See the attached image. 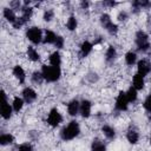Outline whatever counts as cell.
Masks as SVG:
<instances>
[{
	"label": "cell",
	"mask_w": 151,
	"mask_h": 151,
	"mask_svg": "<svg viewBox=\"0 0 151 151\" xmlns=\"http://www.w3.org/2000/svg\"><path fill=\"white\" fill-rule=\"evenodd\" d=\"M80 132V129H79V124L76 122V120H72L68 123L67 126H65L63 130H61V138L64 140H71L73 138H76Z\"/></svg>",
	"instance_id": "obj_1"
},
{
	"label": "cell",
	"mask_w": 151,
	"mask_h": 151,
	"mask_svg": "<svg viewBox=\"0 0 151 151\" xmlns=\"http://www.w3.org/2000/svg\"><path fill=\"white\" fill-rule=\"evenodd\" d=\"M41 74L44 77V79L47 80V81H57L61 76V71H60V67L42 65Z\"/></svg>",
	"instance_id": "obj_2"
},
{
	"label": "cell",
	"mask_w": 151,
	"mask_h": 151,
	"mask_svg": "<svg viewBox=\"0 0 151 151\" xmlns=\"http://www.w3.org/2000/svg\"><path fill=\"white\" fill-rule=\"evenodd\" d=\"M136 45H137L138 50L143 51V52L149 48V46H150L149 38H147V35L143 31H138L137 32V34H136Z\"/></svg>",
	"instance_id": "obj_3"
},
{
	"label": "cell",
	"mask_w": 151,
	"mask_h": 151,
	"mask_svg": "<svg viewBox=\"0 0 151 151\" xmlns=\"http://www.w3.org/2000/svg\"><path fill=\"white\" fill-rule=\"evenodd\" d=\"M100 22H101V25L104 26V28L107 29L109 33H111V34H116V33H117L118 27H117L116 24L112 22V20H111V18H110L109 14H101V17H100Z\"/></svg>",
	"instance_id": "obj_4"
},
{
	"label": "cell",
	"mask_w": 151,
	"mask_h": 151,
	"mask_svg": "<svg viewBox=\"0 0 151 151\" xmlns=\"http://www.w3.org/2000/svg\"><path fill=\"white\" fill-rule=\"evenodd\" d=\"M26 35H27V38H28L33 44H39V42L41 41V38H42V35H41V29H40L39 27H35V26L28 28L27 32H26Z\"/></svg>",
	"instance_id": "obj_5"
},
{
	"label": "cell",
	"mask_w": 151,
	"mask_h": 151,
	"mask_svg": "<svg viewBox=\"0 0 151 151\" xmlns=\"http://www.w3.org/2000/svg\"><path fill=\"white\" fill-rule=\"evenodd\" d=\"M63 120V117L61 114L59 113V111L57 109H52L48 113V117H47V123L52 126V127H55L58 126Z\"/></svg>",
	"instance_id": "obj_6"
},
{
	"label": "cell",
	"mask_w": 151,
	"mask_h": 151,
	"mask_svg": "<svg viewBox=\"0 0 151 151\" xmlns=\"http://www.w3.org/2000/svg\"><path fill=\"white\" fill-rule=\"evenodd\" d=\"M127 104H129V100L126 98V93L123 91L119 92V94L116 99V109L119 111H125L127 109Z\"/></svg>",
	"instance_id": "obj_7"
},
{
	"label": "cell",
	"mask_w": 151,
	"mask_h": 151,
	"mask_svg": "<svg viewBox=\"0 0 151 151\" xmlns=\"http://www.w3.org/2000/svg\"><path fill=\"white\" fill-rule=\"evenodd\" d=\"M137 68H138V74H140L142 77H144V76H146L151 71V64L147 60L142 59V60L138 61Z\"/></svg>",
	"instance_id": "obj_8"
},
{
	"label": "cell",
	"mask_w": 151,
	"mask_h": 151,
	"mask_svg": "<svg viewBox=\"0 0 151 151\" xmlns=\"http://www.w3.org/2000/svg\"><path fill=\"white\" fill-rule=\"evenodd\" d=\"M22 97H24V99H25L26 103H32V101L35 100L37 93H35V91H34L33 88L26 87V88H24V91H22Z\"/></svg>",
	"instance_id": "obj_9"
},
{
	"label": "cell",
	"mask_w": 151,
	"mask_h": 151,
	"mask_svg": "<svg viewBox=\"0 0 151 151\" xmlns=\"http://www.w3.org/2000/svg\"><path fill=\"white\" fill-rule=\"evenodd\" d=\"M80 113L84 118H87L90 117V113H91V103L88 100H83L81 104H80Z\"/></svg>",
	"instance_id": "obj_10"
},
{
	"label": "cell",
	"mask_w": 151,
	"mask_h": 151,
	"mask_svg": "<svg viewBox=\"0 0 151 151\" xmlns=\"http://www.w3.org/2000/svg\"><path fill=\"white\" fill-rule=\"evenodd\" d=\"M1 116L5 119H9L12 116V109L9 106V104H7V100H2L1 104Z\"/></svg>",
	"instance_id": "obj_11"
},
{
	"label": "cell",
	"mask_w": 151,
	"mask_h": 151,
	"mask_svg": "<svg viewBox=\"0 0 151 151\" xmlns=\"http://www.w3.org/2000/svg\"><path fill=\"white\" fill-rule=\"evenodd\" d=\"M13 74L15 76V78H17L20 83H24V81H25V71H24V68H22L20 65L14 66V68H13Z\"/></svg>",
	"instance_id": "obj_12"
},
{
	"label": "cell",
	"mask_w": 151,
	"mask_h": 151,
	"mask_svg": "<svg viewBox=\"0 0 151 151\" xmlns=\"http://www.w3.org/2000/svg\"><path fill=\"white\" fill-rule=\"evenodd\" d=\"M79 110H80V104L78 103V100H72L67 105V111L71 116H76Z\"/></svg>",
	"instance_id": "obj_13"
},
{
	"label": "cell",
	"mask_w": 151,
	"mask_h": 151,
	"mask_svg": "<svg viewBox=\"0 0 151 151\" xmlns=\"http://www.w3.org/2000/svg\"><path fill=\"white\" fill-rule=\"evenodd\" d=\"M132 83H133V87L136 90H142L144 87V77H142L140 74L137 73V74L133 76Z\"/></svg>",
	"instance_id": "obj_14"
},
{
	"label": "cell",
	"mask_w": 151,
	"mask_h": 151,
	"mask_svg": "<svg viewBox=\"0 0 151 151\" xmlns=\"http://www.w3.org/2000/svg\"><path fill=\"white\" fill-rule=\"evenodd\" d=\"M92 44L88 42V41H84L81 45H80V55L81 57H86L87 54H90V52L92 51Z\"/></svg>",
	"instance_id": "obj_15"
},
{
	"label": "cell",
	"mask_w": 151,
	"mask_h": 151,
	"mask_svg": "<svg viewBox=\"0 0 151 151\" xmlns=\"http://www.w3.org/2000/svg\"><path fill=\"white\" fill-rule=\"evenodd\" d=\"M50 63H51V65L52 66H55V67H59L60 66V64H61V58H60V54H59V52H53L51 55H50Z\"/></svg>",
	"instance_id": "obj_16"
},
{
	"label": "cell",
	"mask_w": 151,
	"mask_h": 151,
	"mask_svg": "<svg viewBox=\"0 0 151 151\" xmlns=\"http://www.w3.org/2000/svg\"><path fill=\"white\" fill-rule=\"evenodd\" d=\"M4 17H5L9 22H12V24H14L15 20H17L15 13H14V11H13L12 8H5V9H4Z\"/></svg>",
	"instance_id": "obj_17"
},
{
	"label": "cell",
	"mask_w": 151,
	"mask_h": 151,
	"mask_svg": "<svg viewBox=\"0 0 151 151\" xmlns=\"http://www.w3.org/2000/svg\"><path fill=\"white\" fill-rule=\"evenodd\" d=\"M126 138L131 144H136L138 142V139H139V134H138V132L136 130H129V132L126 134Z\"/></svg>",
	"instance_id": "obj_18"
},
{
	"label": "cell",
	"mask_w": 151,
	"mask_h": 151,
	"mask_svg": "<svg viewBox=\"0 0 151 151\" xmlns=\"http://www.w3.org/2000/svg\"><path fill=\"white\" fill-rule=\"evenodd\" d=\"M55 40H57L55 33L52 32V31H46L45 38H44V42H45V44H54Z\"/></svg>",
	"instance_id": "obj_19"
},
{
	"label": "cell",
	"mask_w": 151,
	"mask_h": 151,
	"mask_svg": "<svg viewBox=\"0 0 151 151\" xmlns=\"http://www.w3.org/2000/svg\"><path fill=\"white\" fill-rule=\"evenodd\" d=\"M27 55H28V58H29L32 61H38V60L40 59L39 53H38V52L35 51V48L32 47V46H28V48H27Z\"/></svg>",
	"instance_id": "obj_20"
},
{
	"label": "cell",
	"mask_w": 151,
	"mask_h": 151,
	"mask_svg": "<svg viewBox=\"0 0 151 151\" xmlns=\"http://www.w3.org/2000/svg\"><path fill=\"white\" fill-rule=\"evenodd\" d=\"M91 150H92V151H106V146H105L104 143H101L100 140L96 139V140H93V143H92Z\"/></svg>",
	"instance_id": "obj_21"
},
{
	"label": "cell",
	"mask_w": 151,
	"mask_h": 151,
	"mask_svg": "<svg viewBox=\"0 0 151 151\" xmlns=\"http://www.w3.org/2000/svg\"><path fill=\"white\" fill-rule=\"evenodd\" d=\"M101 131H103V133L109 138V139H112V138H114V134H116V132H114V130L111 127V126H109V125H104L103 127H101Z\"/></svg>",
	"instance_id": "obj_22"
},
{
	"label": "cell",
	"mask_w": 151,
	"mask_h": 151,
	"mask_svg": "<svg viewBox=\"0 0 151 151\" xmlns=\"http://www.w3.org/2000/svg\"><path fill=\"white\" fill-rule=\"evenodd\" d=\"M125 93H126V98H127L129 103L130 101H136V99H137V90L134 87H130L127 90V92H125Z\"/></svg>",
	"instance_id": "obj_23"
},
{
	"label": "cell",
	"mask_w": 151,
	"mask_h": 151,
	"mask_svg": "<svg viewBox=\"0 0 151 151\" xmlns=\"http://www.w3.org/2000/svg\"><path fill=\"white\" fill-rule=\"evenodd\" d=\"M136 60H137V55L134 52H127L125 54V61L127 65H133L136 63Z\"/></svg>",
	"instance_id": "obj_24"
},
{
	"label": "cell",
	"mask_w": 151,
	"mask_h": 151,
	"mask_svg": "<svg viewBox=\"0 0 151 151\" xmlns=\"http://www.w3.org/2000/svg\"><path fill=\"white\" fill-rule=\"evenodd\" d=\"M13 136L12 134H8V133H5V134H1L0 136V144L1 145H7V144H11L13 142Z\"/></svg>",
	"instance_id": "obj_25"
},
{
	"label": "cell",
	"mask_w": 151,
	"mask_h": 151,
	"mask_svg": "<svg viewBox=\"0 0 151 151\" xmlns=\"http://www.w3.org/2000/svg\"><path fill=\"white\" fill-rule=\"evenodd\" d=\"M22 105H24V100L21 98H19V97H15L14 100H13V109H14V111L19 112L22 109Z\"/></svg>",
	"instance_id": "obj_26"
},
{
	"label": "cell",
	"mask_w": 151,
	"mask_h": 151,
	"mask_svg": "<svg viewBox=\"0 0 151 151\" xmlns=\"http://www.w3.org/2000/svg\"><path fill=\"white\" fill-rule=\"evenodd\" d=\"M21 12H22L21 19L26 22V21L31 18V15H32V8H31V7H24V8L21 9Z\"/></svg>",
	"instance_id": "obj_27"
},
{
	"label": "cell",
	"mask_w": 151,
	"mask_h": 151,
	"mask_svg": "<svg viewBox=\"0 0 151 151\" xmlns=\"http://www.w3.org/2000/svg\"><path fill=\"white\" fill-rule=\"evenodd\" d=\"M77 25H78L77 19H76L74 17H70V18H68V20H67V22H66L67 28H68L70 31H74V29L77 28Z\"/></svg>",
	"instance_id": "obj_28"
},
{
	"label": "cell",
	"mask_w": 151,
	"mask_h": 151,
	"mask_svg": "<svg viewBox=\"0 0 151 151\" xmlns=\"http://www.w3.org/2000/svg\"><path fill=\"white\" fill-rule=\"evenodd\" d=\"M106 60L107 61H110V60H113L114 58H116V55H117V52H116V50H114V47H112V46H110L109 48H107V51H106Z\"/></svg>",
	"instance_id": "obj_29"
},
{
	"label": "cell",
	"mask_w": 151,
	"mask_h": 151,
	"mask_svg": "<svg viewBox=\"0 0 151 151\" xmlns=\"http://www.w3.org/2000/svg\"><path fill=\"white\" fill-rule=\"evenodd\" d=\"M32 80L37 84H41V81L44 80V77H42L41 72H34L33 76H32Z\"/></svg>",
	"instance_id": "obj_30"
},
{
	"label": "cell",
	"mask_w": 151,
	"mask_h": 151,
	"mask_svg": "<svg viewBox=\"0 0 151 151\" xmlns=\"http://www.w3.org/2000/svg\"><path fill=\"white\" fill-rule=\"evenodd\" d=\"M151 6V2H149V1H145V0H143V1H134L133 2V7H136V8H142V7H150Z\"/></svg>",
	"instance_id": "obj_31"
},
{
	"label": "cell",
	"mask_w": 151,
	"mask_h": 151,
	"mask_svg": "<svg viewBox=\"0 0 151 151\" xmlns=\"http://www.w3.org/2000/svg\"><path fill=\"white\" fill-rule=\"evenodd\" d=\"M144 107H145V110H146L149 113H151V94L146 97V99H145V101H144Z\"/></svg>",
	"instance_id": "obj_32"
},
{
	"label": "cell",
	"mask_w": 151,
	"mask_h": 151,
	"mask_svg": "<svg viewBox=\"0 0 151 151\" xmlns=\"http://www.w3.org/2000/svg\"><path fill=\"white\" fill-rule=\"evenodd\" d=\"M52 18H53V11L47 9V11L44 13V20H45V21H50V20H52Z\"/></svg>",
	"instance_id": "obj_33"
},
{
	"label": "cell",
	"mask_w": 151,
	"mask_h": 151,
	"mask_svg": "<svg viewBox=\"0 0 151 151\" xmlns=\"http://www.w3.org/2000/svg\"><path fill=\"white\" fill-rule=\"evenodd\" d=\"M54 45H55L57 48H61V47L64 46V39H63L61 37H57V40H55Z\"/></svg>",
	"instance_id": "obj_34"
},
{
	"label": "cell",
	"mask_w": 151,
	"mask_h": 151,
	"mask_svg": "<svg viewBox=\"0 0 151 151\" xmlns=\"http://www.w3.org/2000/svg\"><path fill=\"white\" fill-rule=\"evenodd\" d=\"M18 151H32V146L29 144H21L19 146Z\"/></svg>",
	"instance_id": "obj_35"
},
{
	"label": "cell",
	"mask_w": 151,
	"mask_h": 151,
	"mask_svg": "<svg viewBox=\"0 0 151 151\" xmlns=\"http://www.w3.org/2000/svg\"><path fill=\"white\" fill-rule=\"evenodd\" d=\"M119 20H124L125 18H126V13H119Z\"/></svg>",
	"instance_id": "obj_36"
},
{
	"label": "cell",
	"mask_w": 151,
	"mask_h": 151,
	"mask_svg": "<svg viewBox=\"0 0 151 151\" xmlns=\"http://www.w3.org/2000/svg\"><path fill=\"white\" fill-rule=\"evenodd\" d=\"M81 6H83V7H87V6H88V4H87V2H84V1H83V2H81Z\"/></svg>",
	"instance_id": "obj_37"
},
{
	"label": "cell",
	"mask_w": 151,
	"mask_h": 151,
	"mask_svg": "<svg viewBox=\"0 0 151 151\" xmlns=\"http://www.w3.org/2000/svg\"><path fill=\"white\" fill-rule=\"evenodd\" d=\"M150 144H151V136H150Z\"/></svg>",
	"instance_id": "obj_38"
}]
</instances>
